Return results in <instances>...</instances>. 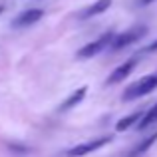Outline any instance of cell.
<instances>
[{
  "mask_svg": "<svg viewBox=\"0 0 157 157\" xmlns=\"http://www.w3.org/2000/svg\"><path fill=\"white\" fill-rule=\"evenodd\" d=\"M157 88V72L153 74H147V76L139 78L137 82L129 84L123 92V101H133V100H139V98L151 94L153 90Z\"/></svg>",
  "mask_w": 157,
  "mask_h": 157,
  "instance_id": "1",
  "label": "cell"
},
{
  "mask_svg": "<svg viewBox=\"0 0 157 157\" xmlns=\"http://www.w3.org/2000/svg\"><path fill=\"white\" fill-rule=\"evenodd\" d=\"M145 34H147V26H145V24H137V26L125 30L123 34H115V38H113V42H111L109 48L113 52L123 50V48H127V46H131V44L139 42Z\"/></svg>",
  "mask_w": 157,
  "mask_h": 157,
  "instance_id": "2",
  "label": "cell"
},
{
  "mask_svg": "<svg viewBox=\"0 0 157 157\" xmlns=\"http://www.w3.org/2000/svg\"><path fill=\"white\" fill-rule=\"evenodd\" d=\"M113 38H115L113 32H105V34H101L100 38H96L94 42H90V44H86L84 48H80L76 56L80 58V60H88V58L98 56V54H101L104 50H109V46H111V42H113Z\"/></svg>",
  "mask_w": 157,
  "mask_h": 157,
  "instance_id": "3",
  "label": "cell"
},
{
  "mask_svg": "<svg viewBox=\"0 0 157 157\" xmlns=\"http://www.w3.org/2000/svg\"><path fill=\"white\" fill-rule=\"evenodd\" d=\"M107 143H111V135H101V137H98V139H92V141H86V143H78V145L70 147V149L66 151V155L68 157H84V155H90V153H94V151L101 149Z\"/></svg>",
  "mask_w": 157,
  "mask_h": 157,
  "instance_id": "4",
  "label": "cell"
},
{
  "mask_svg": "<svg viewBox=\"0 0 157 157\" xmlns=\"http://www.w3.org/2000/svg\"><path fill=\"white\" fill-rule=\"evenodd\" d=\"M137 62H139V56H133V58H129L127 62H123L121 66H117V68L113 70V72L107 76V80H105V84L107 86H113V84H119V82H125V78L129 76L131 72L135 70V66H137Z\"/></svg>",
  "mask_w": 157,
  "mask_h": 157,
  "instance_id": "5",
  "label": "cell"
},
{
  "mask_svg": "<svg viewBox=\"0 0 157 157\" xmlns=\"http://www.w3.org/2000/svg\"><path fill=\"white\" fill-rule=\"evenodd\" d=\"M40 18H44V10L42 8H30V10H24L12 20V28H26L36 24Z\"/></svg>",
  "mask_w": 157,
  "mask_h": 157,
  "instance_id": "6",
  "label": "cell"
},
{
  "mask_svg": "<svg viewBox=\"0 0 157 157\" xmlns=\"http://www.w3.org/2000/svg\"><path fill=\"white\" fill-rule=\"evenodd\" d=\"M86 94H88V88H86V86H82V88L74 90V92L70 94V96H68V98H66V100L60 104V107H58V109H60L62 113H64V111H70L72 107H76V105L80 104L82 100H84V98H86Z\"/></svg>",
  "mask_w": 157,
  "mask_h": 157,
  "instance_id": "7",
  "label": "cell"
},
{
  "mask_svg": "<svg viewBox=\"0 0 157 157\" xmlns=\"http://www.w3.org/2000/svg\"><path fill=\"white\" fill-rule=\"evenodd\" d=\"M109 6H111V0H96L94 4H90L88 8H84L80 12V20H88V18L98 16V14H104Z\"/></svg>",
  "mask_w": 157,
  "mask_h": 157,
  "instance_id": "8",
  "label": "cell"
},
{
  "mask_svg": "<svg viewBox=\"0 0 157 157\" xmlns=\"http://www.w3.org/2000/svg\"><path fill=\"white\" fill-rule=\"evenodd\" d=\"M141 117H143V111H133V113H129V115H125V117L119 119V121L115 123V129L117 131H125V129H129V127L137 125Z\"/></svg>",
  "mask_w": 157,
  "mask_h": 157,
  "instance_id": "9",
  "label": "cell"
},
{
  "mask_svg": "<svg viewBox=\"0 0 157 157\" xmlns=\"http://www.w3.org/2000/svg\"><path fill=\"white\" fill-rule=\"evenodd\" d=\"M155 141H157V131H155V133H151L149 137H145V139H143L141 143H137V145H135L133 149H131L129 153H127V157H141V155L145 153V151L149 149L151 145H153Z\"/></svg>",
  "mask_w": 157,
  "mask_h": 157,
  "instance_id": "10",
  "label": "cell"
},
{
  "mask_svg": "<svg viewBox=\"0 0 157 157\" xmlns=\"http://www.w3.org/2000/svg\"><path fill=\"white\" fill-rule=\"evenodd\" d=\"M157 123V104L155 105H151L147 111H143V117L139 119V123H137V129H147V127H151V125H155Z\"/></svg>",
  "mask_w": 157,
  "mask_h": 157,
  "instance_id": "11",
  "label": "cell"
},
{
  "mask_svg": "<svg viewBox=\"0 0 157 157\" xmlns=\"http://www.w3.org/2000/svg\"><path fill=\"white\" fill-rule=\"evenodd\" d=\"M8 149L16 151V153H28L30 147H24V145H20V143H8Z\"/></svg>",
  "mask_w": 157,
  "mask_h": 157,
  "instance_id": "12",
  "label": "cell"
},
{
  "mask_svg": "<svg viewBox=\"0 0 157 157\" xmlns=\"http://www.w3.org/2000/svg\"><path fill=\"white\" fill-rule=\"evenodd\" d=\"M151 52H157V40H155V42H151L149 46L143 50V54H151Z\"/></svg>",
  "mask_w": 157,
  "mask_h": 157,
  "instance_id": "13",
  "label": "cell"
},
{
  "mask_svg": "<svg viewBox=\"0 0 157 157\" xmlns=\"http://www.w3.org/2000/svg\"><path fill=\"white\" fill-rule=\"evenodd\" d=\"M151 2H155V0H139V4H151Z\"/></svg>",
  "mask_w": 157,
  "mask_h": 157,
  "instance_id": "14",
  "label": "cell"
},
{
  "mask_svg": "<svg viewBox=\"0 0 157 157\" xmlns=\"http://www.w3.org/2000/svg\"><path fill=\"white\" fill-rule=\"evenodd\" d=\"M2 12H4V4H0V14H2Z\"/></svg>",
  "mask_w": 157,
  "mask_h": 157,
  "instance_id": "15",
  "label": "cell"
}]
</instances>
